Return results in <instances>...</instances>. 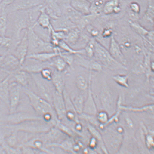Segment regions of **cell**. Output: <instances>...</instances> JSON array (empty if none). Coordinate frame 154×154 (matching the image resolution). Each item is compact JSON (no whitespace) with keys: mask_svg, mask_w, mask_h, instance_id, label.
<instances>
[{"mask_svg":"<svg viewBox=\"0 0 154 154\" xmlns=\"http://www.w3.org/2000/svg\"><path fill=\"white\" fill-rule=\"evenodd\" d=\"M10 14L14 45L16 47L20 41V34L23 30H27L34 24L29 10L17 11L8 14Z\"/></svg>","mask_w":154,"mask_h":154,"instance_id":"6da1fadb","label":"cell"},{"mask_svg":"<svg viewBox=\"0 0 154 154\" xmlns=\"http://www.w3.org/2000/svg\"><path fill=\"white\" fill-rule=\"evenodd\" d=\"M87 125V128L88 131L90 132V134L93 136V137L95 138L100 143L103 150L104 152H105V153H107V150H106L105 146H104L102 136L100 132L97 130L96 128H95V127L93 125L90 124V123H88Z\"/></svg>","mask_w":154,"mask_h":154,"instance_id":"4dcf8cb0","label":"cell"},{"mask_svg":"<svg viewBox=\"0 0 154 154\" xmlns=\"http://www.w3.org/2000/svg\"><path fill=\"white\" fill-rule=\"evenodd\" d=\"M30 77V74L19 69L11 72L9 75V82L17 83L22 88H28Z\"/></svg>","mask_w":154,"mask_h":154,"instance_id":"9a60e30c","label":"cell"},{"mask_svg":"<svg viewBox=\"0 0 154 154\" xmlns=\"http://www.w3.org/2000/svg\"><path fill=\"white\" fill-rule=\"evenodd\" d=\"M18 133V131H17L14 130L12 133L6 138L5 140L7 146L13 148L19 147V146H17L19 141Z\"/></svg>","mask_w":154,"mask_h":154,"instance_id":"d590c367","label":"cell"},{"mask_svg":"<svg viewBox=\"0 0 154 154\" xmlns=\"http://www.w3.org/2000/svg\"><path fill=\"white\" fill-rule=\"evenodd\" d=\"M9 126L17 131L35 134L47 132L54 127L46 123L43 120H31L18 125Z\"/></svg>","mask_w":154,"mask_h":154,"instance_id":"8992f818","label":"cell"},{"mask_svg":"<svg viewBox=\"0 0 154 154\" xmlns=\"http://www.w3.org/2000/svg\"><path fill=\"white\" fill-rule=\"evenodd\" d=\"M8 27V14L5 11L0 15V35L6 36Z\"/></svg>","mask_w":154,"mask_h":154,"instance_id":"836d02e7","label":"cell"},{"mask_svg":"<svg viewBox=\"0 0 154 154\" xmlns=\"http://www.w3.org/2000/svg\"><path fill=\"white\" fill-rule=\"evenodd\" d=\"M57 2L60 7L67 5H70L71 0H56Z\"/></svg>","mask_w":154,"mask_h":154,"instance_id":"db71d44e","label":"cell"},{"mask_svg":"<svg viewBox=\"0 0 154 154\" xmlns=\"http://www.w3.org/2000/svg\"><path fill=\"white\" fill-rule=\"evenodd\" d=\"M66 72H60L54 69L51 82L55 90L58 93H63L65 88V75Z\"/></svg>","mask_w":154,"mask_h":154,"instance_id":"d6986e66","label":"cell"},{"mask_svg":"<svg viewBox=\"0 0 154 154\" xmlns=\"http://www.w3.org/2000/svg\"><path fill=\"white\" fill-rule=\"evenodd\" d=\"M91 5L88 0H71L70 3V6L72 8L84 15L91 14Z\"/></svg>","mask_w":154,"mask_h":154,"instance_id":"44dd1931","label":"cell"},{"mask_svg":"<svg viewBox=\"0 0 154 154\" xmlns=\"http://www.w3.org/2000/svg\"><path fill=\"white\" fill-rule=\"evenodd\" d=\"M113 30L110 28H104L102 33L103 38H107L111 37L113 35Z\"/></svg>","mask_w":154,"mask_h":154,"instance_id":"681fc988","label":"cell"},{"mask_svg":"<svg viewBox=\"0 0 154 154\" xmlns=\"http://www.w3.org/2000/svg\"><path fill=\"white\" fill-rule=\"evenodd\" d=\"M28 52V44L27 30L25 32L20 41L14 49V54L20 61L21 66L26 60Z\"/></svg>","mask_w":154,"mask_h":154,"instance_id":"5bb4252c","label":"cell"},{"mask_svg":"<svg viewBox=\"0 0 154 154\" xmlns=\"http://www.w3.org/2000/svg\"><path fill=\"white\" fill-rule=\"evenodd\" d=\"M129 9L134 13L139 14L140 11V8L138 3L136 2H132L130 3Z\"/></svg>","mask_w":154,"mask_h":154,"instance_id":"7dc6e473","label":"cell"},{"mask_svg":"<svg viewBox=\"0 0 154 154\" xmlns=\"http://www.w3.org/2000/svg\"><path fill=\"white\" fill-rule=\"evenodd\" d=\"M120 6L119 0H108L106 1L103 8L102 12L106 15L114 13Z\"/></svg>","mask_w":154,"mask_h":154,"instance_id":"4316f807","label":"cell"},{"mask_svg":"<svg viewBox=\"0 0 154 154\" xmlns=\"http://www.w3.org/2000/svg\"><path fill=\"white\" fill-rule=\"evenodd\" d=\"M35 120H43V119L38 115L24 111L18 112L16 111L0 118V122H6L10 125H18L24 122Z\"/></svg>","mask_w":154,"mask_h":154,"instance_id":"52a82bcc","label":"cell"},{"mask_svg":"<svg viewBox=\"0 0 154 154\" xmlns=\"http://www.w3.org/2000/svg\"><path fill=\"white\" fill-rule=\"evenodd\" d=\"M55 127L57 128L63 134H66L69 137H73L74 136L73 131L70 127L66 124L64 122L58 120Z\"/></svg>","mask_w":154,"mask_h":154,"instance_id":"8d00e7d4","label":"cell"},{"mask_svg":"<svg viewBox=\"0 0 154 154\" xmlns=\"http://www.w3.org/2000/svg\"><path fill=\"white\" fill-rule=\"evenodd\" d=\"M52 105L58 119L61 121L64 119L66 108L63 93L54 91L53 95Z\"/></svg>","mask_w":154,"mask_h":154,"instance_id":"4fadbf2b","label":"cell"},{"mask_svg":"<svg viewBox=\"0 0 154 154\" xmlns=\"http://www.w3.org/2000/svg\"><path fill=\"white\" fill-rule=\"evenodd\" d=\"M51 24L53 29L55 31L66 32L71 28L77 26L64 15H62L56 19H51Z\"/></svg>","mask_w":154,"mask_h":154,"instance_id":"e0dca14e","label":"cell"},{"mask_svg":"<svg viewBox=\"0 0 154 154\" xmlns=\"http://www.w3.org/2000/svg\"><path fill=\"white\" fill-rule=\"evenodd\" d=\"M97 140L94 137H93L90 139L89 142V146L90 148L93 149L96 148L97 144Z\"/></svg>","mask_w":154,"mask_h":154,"instance_id":"816d5d0a","label":"cell"},{"mask_svg":"<svg viewBox=\"0 0 154 154\" xmlns=\"http://www.w3.org/2000/svg\"><path fill=\"white\" fill-rule=\"evenodd\" d=\"M9 75L3 80L0 81V99L8 105L10 85Z\"/></svg>","mask_w":154,"mask_h":154,"instance_id":"d4e9b609","label":"cell"},{"mask_svg":"<svg viewBox=\"0 0 154 154\" xmlns=\"http://www.w3.org/2000/svg\"><path fill=\"white\" fill-rule=\"evenodd\" d=\"M75 81V86L78 89L81 91H85L88 90V78L87 79L84 75L79 74L76 77Z\"/></svg>","mask_w":154,"mask_h":154,"instance_id":"d6a6232c","label":"cell"},{"mask_svg":"<svg viewBox=\"0 0 154 154\" xmlns=\"http://www.w3.org/2000/svg\"><path fill=\"white\" fill-rule=\"evenodd\" d=\"M128 23L131 27L142 38L146 37L149 32V30L146 29L137 21L130 20Z\"/></svg>","mask_w":154,"mask_h":154,"instance_id":"1f68e13d","label":"cell"},{"mask_svg":"<svg viewBox=\"0 0 154 154\" xmlns=\"http://www.w3.org/2000/svg\"><path fill=\"white\" fill-rule=\"evenodd\" d=\"M154 63L153 61H151V63H150V68L152 71V72H154Z\"/></svg>","mask_w":154,"mask_h":154,"instance_id":"91938a15","label":"cell"},{"mask_svg":"<svg viewBox=\"0 0 154 154\" xmlns=\"http://www.w3.org/2000/svg\"><path fill=\"white\" fill-rule=\"evenodd\" d=\"M98 111L96 104L94 98L91 88V72L90 71L88 76V95L86 100H85L83 114L89 116H96Z\"/></svg>","mask_w":154,"mask_h":154,"instance_id":"8fae6325","label":"cell"},{"mask_svg":"<svg viewBox=\"0 0 154 154\" xmlns=\"http://www.w3.org/2000/svg\"><path fill=\"white\" fill-rule=\"evenodd\" d=\"M8 50V49L0 47V56H4L7 54H6Z\"/></svg>","mask_w":154,"mask_h":154,"instance_id":"9f6ffc18","label":"cell"},{"mask_svg":"<svg viewBox=\"0 0 154 154\" xmlns=\"http://www.w3.org/2000/svg\"><path fill=\"white\" fill-rule=\"evenodd\" d=\"M5 56H0V68H1L2 66L3 58H4Z\"/></svg>","mask_w":154,"mask_h":154,"instance_id":"680465c9","label":"cell"},{"mask_svg":"<svg viewBox=\"0 0 154 154\" xmlns=\"http://www.w3.org/2000/svg\"><path fill=\"white\" fill-rule=\"evenodd\" d=\"M146 143L147 146L149 148H151L152 146H153V138L151 136L148 135L146 136Z\"/></svg>","mask_w":154,"mask_h":154,"instance_id":"f5cc1de1","label":"cell"},{"mask_svg":"<svg viewBox=\"0 0 154 154\" xmlns=\"http://www.w3.org/2000/svg\"><path fill=\"white\" fill-rule=\"evenodd\" d=\"M27 30L28 44V54L42 52H54V46L50 42L46 41L35 32L32 26Z\"/></svg>","mask_w":154,"mask_h":154,"instance_id":"277c9868","label":"cell"},{"mask_svg":"<svg viewBox=\"0 0 154 154\" xmlns=\"http://www.w3.org/2000/svg\"><path fill=\"white\" fill-rule=\"evenodd\" d=\"M109 51L113 58L122 64L126 66L127 64L126 58L122 53L119 44L113 35L111 37Z\"/></svg>","mask_w":154,"mask_h":154,"instance_id":"2e32d148","label":"cell"},{"mask_svg":"<svg viewBox=\"0 0 154 154\" xmlns=\"http://www.w3.org/2000/svg\"><path fill=\"white\" fill-rule=\"evenodd\" d=\"M78 114L76 111L73 110H67L65 114V118L70 122H75V123L79 122Z\"/></svg>","mask_w":154,"mask_h":154,"instance_id":"f6af8a7d","label":"cell"},{"mask_svg":"<svg viewBox=\"0 0 154 154\" xmlns=\"http://www.w3.org/2000/svg\"><path fill=\"white\" fill-rule=\"evenodd\" d=\"M96 116L97 121L102 125H105L109 121L108 115L105 111H102L97 112Z\"/></svg>","mask_w":154,"mask_h":154,"instance_id":"ee69618b","label":"cell"},{"mask_svg":"<svg viewBox=\"0 0 154 154\" xmlns=\"http://www.w3.org/2000/svg\"><path fill=\"white\" fill-rule=\"evenodd\" d=\"M95 38H90L84 48L85 56L89 58H93L95 52Z\"/></svg>","mask_w":154,"mask_h":154,"instance_id":"e575fe53","label":"cell"},{"mask_svg":"<svg viewBox=\"0 0 154 154\" xmlns=\"http://www.w3.org/2000/svg\"><path fill=\"white\" fill-rule=\"evenodd\" d=\"M120 110H129L133 112H143L144 111H148L153 112V105H149L144 106L142 108H134L130 107H125V106L119 105V106Z\"/></svg>","mask_w":154,"mask_h":154,"instance_id":"f35d334b","label":"cell"},{"mask_svg":"<svg viewBox=\"0 0 154 154\" xmlns=\"http://www.w3.org/2000/svg\"><path fill=\"white\" fill-rule=\"evenodd\" d=\"M154 5L152 2L149 3L148 8L144 17V18L152 26L154 25Z\"/></svg>","mask_w":154,"mask_h":154,"instance_id":"ab89813d","label":"cell"},{"mask_svg":"<svg viewBox=\"0 0 154 154\" xmlns=\"http://www.w3.org/2000/svg\"><path fill=\"white\" fill-rule=\"evenodd\" d=\"M46 67H51L50 61L44 63L36 60L26 58L21 66L20 69L29 74L40 73L41 70Z\"/></svg>","mask_w":154,"mask_h":154,"instance_id":"7c38bea8","label":"cell"},{"mask_svg":"<svg viewBox=\"0 0 154 154\" xmlns=\"http://www.w3.org/2000/svg\"><path fill=\"white\" fill-rule=\"evenodd\" d=\"M10 73V72L8 71L0 68V81H2L6 78Z\"/></svg>","mask_w":154,"mask_h":154,"instance_id":"f907efd6","label":"cell"},{"mask_svg":"<svg viewBox=\"0 0 154 154\" xmlns=\"http://www.w3.org/2000/svg\"><path fill=\"white\" fill-rule=\"evenodd\" d=\"M129 77V74H117L113 76L112 78L113 80L119 85L123 87L128 88H129L128 82Z\"/></svg>","mask_w":154,"mask_h":154,"instance_id":"74e56055","label":"cell"},{"mask_svg":"<svg viewBox=\"0 0 154 154\" xmlns=\"http://www.w3.org/2000/svg\"><path fill=\"white\" fill-rule=\"evenodd\" d=\"M144 54V59L143 61V68L144 70V73L146 74L147 80L149 81L150 76L151 75L152 72L150 68V63H151V57L150 55L148 53L143 51Z\"/></svg>","mask_w":154,"mask_h":154,"instance_id":"f546056e","label":"cell"},{"mask_svg":"<svg viewBox=\"0 0 154 154\" xmlns=\"http://www.w3.org/2000/svg\"><path fill=\"white\" fill-rule=\"evenodd\" d=\"M59 55V54L55 52H42L28 54L26 58H31L42 62L46 63L50 62L53 58Z\"/></svg>","mask_w":154,"mask_h":154,"instance_id":"603a6c76","label":"cell"},{"mask_svg":"<svg viewBox=\"0 0 154 154\" xmlns=\"http://www.w3.org/2000/svg\"><path fill=\"white\" fill-rule=\"evenodd\" d=\"M44 4V0H15L5 11L9 14L17 11L29 10Z\"/></svg>","mask_w":154,"mask_h":154,"instance_id":"9c48e42d","label":"cell"},{"mask_svg":"<svg viewBox=\"0 0 154 154\" xmlns=\"http://www.w3.org/2000/svg\"><path fill=\"white\" fill-rule=\"evenodd\" d=\"M52 68L55 70L60 72H66L68 74L70 69L62 58L59 56L55 57L50 61Z\"/></svg>","mask_w":154,"mask_h":154,"instance_id":"cb8c5ba5","label":"cell"},{"mask_svg":"<svg viewBox=\"0 0 154 154\" xmlns=\"http://www.w3.org/2000/svg\"><path fill=\"white\" fill-rule=\"evenodd\" d=\"M22 91L29 99L30 104L38 116L42 117L47 113L56 114L52 104L45 99L28 88H22Z\"/></svg>","mask_w":154,"mask_h":154,"instance_id":"3957f363","label":"cell"},{"mask_svg":"<svg viewBox=\"0 0 154 154\" xmlns=\"http://www.w3.org/2000/svg\"><path fill=\"white\" fill-rule=\"evenodd\" d=\"M74 63L90 71L100 72L102 70V65L94 58L85 57L79 54L74 55Z\"/></svg>","mask_w":154,"mask_h":154,"instance_id":"30bf717a","label":"cell"},{"mask_svg":"<svg viewBox=\"0 0 154 154\" xmlns=\"http://www.w3.org/2000/svg\"><path fill=\"white\" fill-rule=\"evenodd\" d=\"M100 100L104 108L107 109L110 108L112 99L110 93L106 88H103L101 91Z\"/></svg>","mask_w":154,"mask_h":154,"instance_id":"83f0119b","label":"cell"},{"mask_svg":"<svg viewBox=\"0 0 154 154\" xmlns=\"http://www.w3.org/2000/svg\"><path fill=\"white\" fill-rule=\"evenodd\" d=\"M6 152L5 151V149L3 147L0 146V153H6Z\"/></svg>","mask_w":154,"mask_h":154,"instance_id":"6f0895ef","label":"cell"},{"mask_svg":"<svg viewBox=\"0 0 154 154\" xmlns=\"http://www.w3.org/2000/svg\"><path fill=\"white\" fill-rule=\"evenodd\" d=\"M58 47L64 52L72 55L77 54L85 56V51L84 48L76 49L65 42L64 40L60 41Z\"/></svg>","mask_w":154,"mask_h":154,"instance_id":"484cf974","label":"cell"},{"mask_svg":"<svg viewBox=\"0 0 154 154\" xmlns=\"http://www.w3.org/2000/svg\"><path fill=\"white\" fill-rule=\"evenodd\" d=\"M54 69L51 67H46L42 69L40 72V74L42 77L48 81H52Z\"/></svg>","mask_w":154,"mask_h":154,"instance_id":"7bdbcfd3","label":"cell"},{"mask_svg":"<svg viewBox=\"0 0 154 154\" xmlns=\"http://www.w3.org/2000/svg\"><path fill=\"white\" fill-rule=\"evenodd\" d=\"M81 31L77 26L71 28L66 33L64 40L72 47L76 46L80 40Z\"/></svg>","mask_w":154,"mask_h":154,"instance_id":"7402d4cb","label":"cell"},{"mask_svg":"<svg viewBox=\"0 0 154 154\" xmlns=\"http://www.w3.org/2000/svg\"><path fill=\"white\" fill-rule=\"evenodd\" d=\"M93 58L98 61L103 66H104L109 70H127L126 66L113 58L109 51L96 39L95 40V52Z\"/></svg>","mask_w":154,"mask_h":154,"instance_id":"7a4b0ae2","label":"cell"},{"mask_svg":"<svg viewBox=\"0 0 154 154\" xmlns=\"http://www.w3.org/2000/svg\"><path fill=\"white\" fill-rule=\"evenodd\" d=\"M15 0H1L0 2V10L5 11L6 8L13 3Z\"/></svg>","mask_w":154,"mask_h":154,"instance_id":"c3c4849f","label":"cell"},{"mask_svg":"<svg viewBox=\"0 0 154 154\" xmlns=\"http://www.w3.org/2000/svg\"><path fill=\"white\" fill-rule=\"evenodd\" d=\"M87 31L92 38H97L100 35V32L97 28L92 26L91 24L88 25L86 27Z\"/></svg>","mask_w":154,"mask_h":154,"instance_id":"bcb514c9","label":"cell"},{"mask_svg":"<svg viewBox=\"0 0 154 154\" xmlns=\"http://www.w3.org/2000/svg\"><path fill=\"white\" fill-rule=\"evenodd\" d=\"M22 87L15 82H10L9 93V114L16 112L20 103Z\"/></svg>","mask_w":154,"mask_h":154,"instance_id":"ba28073f","label":"cell"},{"mask_svg":"<svg viewBox=\"0 0 154 154\" xmlns=\"http://www.w3.org/2000/svg\"><path fill=\"white\" fill-rule=\"evenodd\" d=\"M75 128L76 130L78 131H81L82 130V125L79 123V122L76 123Z\"/></svg>","mask_w":154,"mask_h":154,"instance_id":"11a10c76","label":"cell"},{"mask_svg":"<svg viewBox=\"0 0 154 154\" xmlns=\"http://www.w3.org/2000/svg\"><path fill=\"white\" fill-rule=\"evenodd\" d=\"M20 61L14 54L5 55L3 58L1 68L10 72L20 69Z\"/></svg>","mask_w":154,"mask_h":154,"instance_id":"ac0fdd59","label":"cell"},{"mask_svg":"<svg viewBox=\"0 0 154 154\" xmlns=\"http://www.w3.org/2000/svg\"><path fill=\"white\" fill-rule=\"evenodd\" d=\"M74 55L61 50L60 52L59 56L63 58L68 66L71 69L72 68V65L74 63Z\"/></svg>","mask_w":154,"mask_h":154,"instance_id":"60d3db41","label":"cell"},{"mask_svg":"<svg viewBox=\"0 0 154 154\" xmlns=\"http://www.w3.org/2000/svg\"><path fill=\"white\" fill-rule=\"evenodd\" d=\"M71 98L76 112L79 115L82 114L85 102L84 97L82 95L79 94L76 95L73 98Z\"/></svg>","mask_w":154,"mask_h":154,"instance_id":"f1b7e54d","label":"cell"},{"mask_svg":"<svg viewBox=\"0 0 154 154\" xmlns=\"http://www.w3.org/2000/svg\"><path fill=\"white\" fill-rule=\"evenodd\" d=\"M38 26L44 29L50 30L51 27V18L45 10V4L40 9V13L33 26Z\"/></svg>","mask_w":154,"mask_h":154,"instance_id":"ffe728a7","label":"cell"},{"mask_svg":"<svg viewBox=\"0 0 154 154\" xmlns=\"http://www.w3.org/2000/svg\"><path fill=\"white\" fill-rule=\"evenodd\" d=\"M30 75L38 92V94L52 104L53 95L55 90L51 81H47L42 78L40 73Z\"/></svg>","mask_w":154,"mask_h":154,"instance_id":"5b68a950","label":"cell"},{"mask_svg":"<svg viewBox=\"0 0 154 154\" xmlns=\"http://www.w3.org/2000/svg\"><path fill=\"white\" fill-rule=\"evenodd\" d=\"M13 44L12 39L11 37L0 35V47L8 50Z\"/></svg>","mask_w":154,"mask_h":154,"instance_id":"b9f144b4","label":"cell"}]
</instances>
